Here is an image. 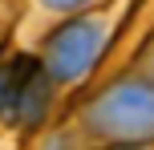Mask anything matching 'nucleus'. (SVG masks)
<instances>
[{"mask_svg":"<svg viewBox=\"0 0 154 150\" xmlns=\"http://www.w3.org/2000/svg\"><path fill=\"white\" fill-rule=\"evenodd\" d=\"M118 24H122V8H101L93 4L89 12H77L57 20L45 37L37 41V61L49 73V81L61 89H81L93 73L101 69L106 53L114 49Z\"/></svg>","mask_w":154,"mask_h":150,"instance_id":"f03ea898","label":"nucleus"},{"mask_svg":"<svg viewBox=\"0 0 154 150\" xmlns=\"http://www.w3.org/2000/svg\"><path fill=\"white\" fill-rule=\"evenodd\" d=\"M130 69H138L142 77H150V81H154V37H150L146 45L138 49V57H134V61H130Z\"/></svg>","mask_w":154,"mask_h":150,"instance_id":"39448f33","label":"nucleus"},{"mask_svg":"<svg viewBox=\"0 0 154 150\" xmlns=\"http://www.w3.org/2000/svg\"><path fill=\"white\" fill-rule=\"evenodd\" d=\"M130 150H154V146H130Z\"/></svg>","mask_w":154,"mask_h":150,"instance_id":"423d86ee","label":"nucleus"},{"mask_svg":"<svg viewBox=\"0 0 154 150\" xmlns=\"http://www.w3.org/2000/svg\"><path fill=\"white\" fill-rule=\"evenodd\" d=\"M37 69H41L37 53L0 57V122L4 126H20V106H24V93H29Z\"/></svg>","mask_w":154,"mask_h":150,"instance_id":"7ed1b4c3","label":"nucleus"},{"mask_svg":"<svg viewBox=\"0 0 154 150\" xmlns=\"http://www.w3.org/2000/svg\"><path fill=\"white\" fill-rule=\"evenodd\" d=\"M37 150H93L89 142H85V134L69 122H57V126H49L45 134H41V146Z\"/></svg>","mask_w":154,"mask_h":150,"instance_id":"20e7f679","label":"nucleus"},{"mask_svg":"<svg viewBox=\"0 0 154 150\" xmlns=\"http://www.w3.org/2000/svg\"><path fill=\"white\" fill-rule=\"evenodd\" d=\"M73 126L93 150L154 146V81L126 65L73 106Z\"/></svg>","mask_w":154,"mask_h":150,"instance_id":"f257e3e1","label":"nucleus"}]
</instances>
